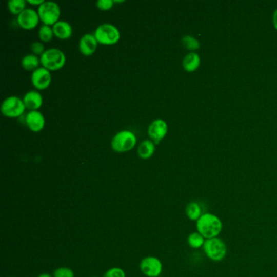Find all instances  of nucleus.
Segmentation results:
<instances>
[{
	"label": "nucleus",
	"mask_w": 277,
	"mask_h": 277,
	"mask_svg": "<svg viewBox=\"0 0 277 277\" xmlns=\"http://www.w3.org/2000/svg\"><path fill=\"white\" fill-rule=\"evenodd\" d=\"M222 230V221L212 213H204L199 221H196V231L203 235L206 240L218 238Z\"/></svg>",
	"instance_id": "obj_1"
},
{
	"label": "nucleus",
	"mask_w": 277,
	"mask_h": 277,
	"mask_svg": "<svg viewBox=\"0 0 277 277\" xmlns=\"http://www.w3.org/2000/svg\"><path fill=\"white\" fill-rule=\"evenodd\" d=\"M203 249L204 254L209 260L214 262H221L225 260L228 253L225 242L220 238L207 239Z\"/></svg>",
	"instance_id": "obj_2"
},
{
	"label": "nucleus",
	"mask_w": 277,
	"mask_h": 277,
	"mask_svg": "<svg viewBox=\"0 0 277 277\" xmlns=\"http://www.w3.org/2000/svg\"><path fill=\"white\" fill-rule=\"evenodd\" d=\"M137 137L130 130H121L114 136L111 140V148L115 152H127L136 146Z\"/></svg>",
	"instance_id": "obj_3"
},
{
	"label": "nucleus",
	"mask_w": 277,
	"mask_h": 277,
	"mask_svg": "<svg viewBox=\"0 0 277 277\" xmlns=\"http://www.w3.org/2000/svg\"><path fill=\"white\" fill-rule=\"evenodd\" d=\"M43 67L50 71L62 69L66 63L65 53L58 48H50L46 50L40 56Z\"/></svg>",
	"instance_id": "obj_4"
},
{
	"label": "nucleus",
	"mask_w": 277,
	"mask_h": 277,
	"mask_svg": "<svg viewBox=\"0 0 277 277\" xmlns=\"http://www.w3.org/2000/svg\"><path fill=\"white\" fill-rule=\"evenodd\" d=\"M96 39L104 45H112L121 38V33L118 28L112 24H101L94 32Z\"/></svg>",
	"instance_id": "obj_5"
},
{
	"label": "nucleus",
	"mask_w": 277,
	"mask_h": 277,
	"mask_svg": "<svg viewBox=\"0 0 277 277\" xmlns=\"http://www.w3.org/2000/svg\"><path fill=\"white\" fill-rule=\"evenodd\" d=\"M37 13L43 24L47 26H54L60 21L61 10L57 3L54 1H44L38 6Z\"/></svg>",
	"instance_id": "obj_6"
},
{
	"label": "nucleus",
	"mask_w": 277,
	"mask_h": 277,
	"mask_svg": "<svg viewBox=\"0 0 277 277\" xmlns=\"http://www.w3.org/2000/svg\"><path fill=\"white\" fill-rule=\"evenodd\" d=\"M26 108L23 100L18 96H9L4 100L1 105L3 115L9 118L19 117L25 112Z\"/></svg>",
	"instance_id": "obj_7"
},
{
	"label": "nucleus",
	"mask_w": 277,
	"mask_h": 277,
	"mask_svg": "<svg viewBox=\"0 0 277 277\" xmlns=\"http://www.w3.org/2000/svg\"><path fill=\"white\" fill-rule=\"evenodd\" d=\"M140 270L146 276H160L163 271L162 262L154 256H147L141 261Z\"/></svg>",
	"instance_id": "obj_8"
},
{
	"label": "nucleus",
	"mask_w": 277,
	"mask_h": 277,
	"mask_svg": "<svg viewBox=\"0 0 277 277\" xmlns=\"http://www.w3.org/2000/svg\"><path fill=\"white\" fill-rule=\"evenodd\" d=\"M147 133L150 140H152L155 145L159 144L168 133V124L164 120L160 118L154 120L149 125Z\"/></svg>",
	"instance_id": "obj_9"
},
{
	"label": "nucleus",
	"mask_w": 277,
	"mask_h": 277,
	"mask_svg": "<svg viewBox=\"0 0 277 277\" xmlns=\"http://www.w3.org/2000/svg\"><path fill=\"white\" fill-rule=\"evenodd\" d=\"M39 20L37 12L30 8H26L17 16L18 25L25 30H32L33 28H35Z\"/></svg>",
	"instance_id": "obj_10"
},
{
	"label": "nucleus",
	"mask_w": 277,
	"mask_h": 277,
	"mask_svg": "<svg viewBox=\"0 0 277 277\" xmlns=\"http://www.w3.org/2000/svg\"><path fill=\"white\" fill-rule=\"evenodd\" d=\"M31 82L37 90H45L51 85V72L44 67H39L32 72Z\"/></svg>",
	"instance_id": "obj_11"
},
{
	"label": "nucleus",
	"mask_w": 277,
	"mask_h": 277,
	"mask_svg": "<svg viewBox=\"0 0 277 277\" xmlns=\"http://www.w3.org/2000/svg\"><path fill=\"white\" fill-rule=\"evenodd\" d=\"M45 117L41 111L34 110L26 114V124L32 132H40L45 126Z\"/></svg>",
	"instance_id": "obj_12"
},
{
	"label": "nucleus",
	"mask_w": 277,
	"mask_h": 277,
	"mask_svg": "<svg viewBox=\"0 0 277 277\" xmlns=\"http://www.w3.org/2000/svg\"><path fill=\"white\" fill-rule=\"evenodd\" d=\"M98 43L94 33H86L80 38L79 50L82 55L89 56L95 52L98 47Z\"/></svg>",
	"instance_id": "obj_13"
},
{
	"label": "nucleus",
	"mask_w": 277,
	"mask_h": 277,
	"mask_svg": "<svg viewBox=\"0 0 277 277\" xmlns=\"http://www.w3.org/2000/svg\"><path fill=\"white\" fill-rule=\"evenodd\" d=\"M26 108L30 111L39 109L43 105V95L37 90H29L23 97Z\"/></svg>",
	"instance_id": "obj_14"
},
{
	"label": "nucleus",
	"mask_w": 277,
	"mask_h": 277,
	"mask_svg": "<svg viewBox=\"0 0 277 277\" xmlns=\"http://www.w3.org/2000/svg\"><path fill=\"white\" fill-rule=\"evenodd\" d=\"M53 31L60 39H68L72 36V27L66 21H59L52 26Z\"/></svg>",
	"instance_id": "obj_15"
},
{
	"label": "nucleus",
	"mask_w": 277,
	"mask_h": 277,
	"mask_svg": "<svg viewBox=\"0 0 277 277\" xmlns=\"http://www.w3.org/2000/svg\"><path fill=\"white\" fill-rule=\"evenodd\" d=\"M201 64V59L196 52L188 53L182 61L183 69L188 72H193L199 69Z\"/></svg>",
	"instance_id": "obj_16"
},
{
	"label": "nucleus",
	"mask_w": 277,
	"mask_h": 277,
	"mask_svg": "<svg viewBox=\"0 0 277 277\" xmlns=\"http://www.w3.org/2000/svg\"><path fill=\"white\" fill-rule=\"evenodd\" d=\"M155 151V143L150 139H146L139 144L137 154L143 160L150 159Z\"/></svg>",
	"instance_id": "obj_17"
},
{
	"label": "nucleus",
	"mask_w": 277,
	"mask_h": 277,
	"mask_svg": "<svg viewBox=\"0 0 277 277\" xmlns=\"http://www.w3.org/2000/svg\"><path fill=\"white\" fill-rule=\"evenodd\" d=\"M186 215L189 221L196 222L203 215L201 206L197 202H190L186 205Z\"/></svg>",
	"instance_id": "obj_18"
},
{
	"label": "nucleus",
	"mask_w": 277,
	"mask_h": 277,
	"mask_svg": "<svg viewBox=\"0 0 277 277\" xmlns=\"http://www.w3.org/2000/svg\"><path fill=\"white\" fill-rule=\"evenodd\" d=\"M41 60L33 53L25 55L22 60V65L24 69L28 71H34L39 68Z\"/></svg>",
	"instance_id": "obj_19"
},
{
	"label": "nucleus",
	"mask_w": 277,
	"mask_h": 277,
	"mask_svg": "<svg viewBox=\"0 0 277 277\" xmlns=\"http://www.w3.org/2000/svg\"><path fill=\"white\" fill-rule=\"evenodd\" d=\"M206 239L204 238V236L200 234L197 231L189 233L187 238L188 245L192 249H200V248H203Z\"/></svg>",
	"instance_id": "obj_20"
},
{
	"label": "nucleus",
	"mask_w": 277,
	"mask_h": 277,
	"mask_svg": "<svg viewBox=\"0 0 277 277\" xmlns=\"http://www.w3.org/2000/svg\"><path fill=\"white\" fill-rule=\"evenodd\" d=\"M26 0H9L8 2V8L11 13L13 15H19L26 8Z\"/></svg>",
	"instance_id": "obj_21"
},
{
	"label": "nucleus",
	"mask_w": 277,
	"mask_h": 277,
	"mask_svg": "<svg viewBox=\"0 0 277 277\" xmlns=\"http://www.w3.org/2000/svg\"><path fill=\"white\" fill-rule=\"evenodd\" d=\"M54 35H55V33H54L53 28L51 26H47V25L43 24L40 26L39 30H38V37L42 41L46 42V43L50 42L52 39Z\"/></svg>",
	"instance_id": "obj_22"
},
{
	"label": "nucleus",
	"mask_w": 277,
	"mask_h": 277,
	"mask_svg": "<svg viewBox=\"0 0 277 277\" xmlns=\"http://www.w3.org/2000/svg\"><path fill=\"white\" fill-rule=\"evenodd\" d=\"M182 45L189 51H197L200 47V43L196 37L191 35H186L182 37Z\"/></svg>",
	"instance_id": "obj_23"
},
{
	"label": "nucleus",
	"mask_w": 277,
	"mask_h": 277,
	"mask_svg": "<svg viewBox=\"0 0 277 277\" xmlns=\"http://www.w3.org/2000/svg\"><path fill=\"white\" fill-rule=\"evenodd\" d=\"M74 272L67 267H58L54 271L53 277H74Z\"/></svg>",
	"instance_id": "obj_24"
},
{
	"label": "nucleus",
	"mask_w": 277,
	"mask_h": 277,
	"mask_svg": "<svg viewBox=\"0 0 277 277\" xmlns=\"http://www.w3.org/2000/svg\"><path fill=\"white\" fill-rule=\"evenodd\" d=\"M103 277H126L125 271L121 267H111L106 271Z\"/></svg>",
	"instance_id": "obj_25"
},
{
	"label": "nucleus",
	"mask_w": 277,
	"mask_h": 277,
	"mask_svg": "<svg viewBox=\"0 0 277 277\" xmlns=\"http://www.w3.org/2000/svg\"><path fill=\"white\" fill-rule=\"evenodd\" d=\"M30 50H31L32 53L34 55H40L41 56L43 55L44 51H46L45 47L43 45V43L42 42L35 41L31 43L30 45Z\"/></svg>",
	"instance_id": "obj_26"
},
{
	"label": "nucleus",
	"mask_w": 277,
	"mask_h": 277,
	"mask_svg": "<svg viewBox=\"0 0 277 277\" xmlns=\"http://www.w3.org/2000/svg\"><path fill=\"white\" fill-rule=\"evenodd\" d=\"M114 0H98L96 2V6L101 10L107 11L113 7Z\"/></svg>",
	"instance_id": "obj_27"
},
{
	"label": "nucleus",
	"mask_w": 277,
	"mask_h": 277,
	"mask_svg": "<svg viewBox=\"0 0 277 277\" xmlns=\"http://www.w3.org/2000/svg\"><path fill=\"white\" fill-rule=\"evenodd\" d=\"M43 2H44V0H27V3L29 4H33V5H38V6H40Z\"/></svg>",
	"instance_id": "obj_28"
},
{
	"label": "nucleus",
	"mask_w": 277,
	"mask_h": 277,
	"mask_svg": "<svg viewBox=\"0 0 277 277\" xmlns=\"http://www.w3.org/2000/svg\"><path fill=\"white\" fill-rule=\"evenodd\" d=\"M272 22H273L274 28L277 30V8L275 9V12H274Z\"/></svg>",
	"instance_id": "obj_29"
},
{
	"label": "nucleus",
	"mask_w": 277,
	"mask_h": 277,
	"mask_svg": "<svg viewBox=\"0 0 277 277\" xmlns=\"http://www.w3.org/2000/svg\"><path fill=\"white\" fill-rule=\"evenodd\" d=\"M37 277H53V275L49 273H42Z\"/></svg>",
	"instance_id": "obj_30"
},
{
	"label": "nucleus",
	"mask_w": 277,
	"mask_h": 277,
	"mask_svg": "<svg viewBox=\"0 0 277 277\" xmlns=\"http://www.w3.org/2000/svg\"><path fill=\"white\" fill-rule=\"evenodd\" d=\"M115 3H124L125 1H123V0H116V1H114Z\"/></svg>",
	"instance_id": "obj_31"
},
{
	"label": "nucleus",
	"mask_w": 277,
	"mask_h": 277,
	"mask_svg": "<svg viewBox=\"0 0 277 277\" xmlns=\"http://www.w3.org/2000/svg\"><path fill=\"white\" fill-rule=\"evenodd\" d=\"M9 277H15V276H9Z\"/></svg>",
	"instance_id": "obj_32"
}]
</instances>
